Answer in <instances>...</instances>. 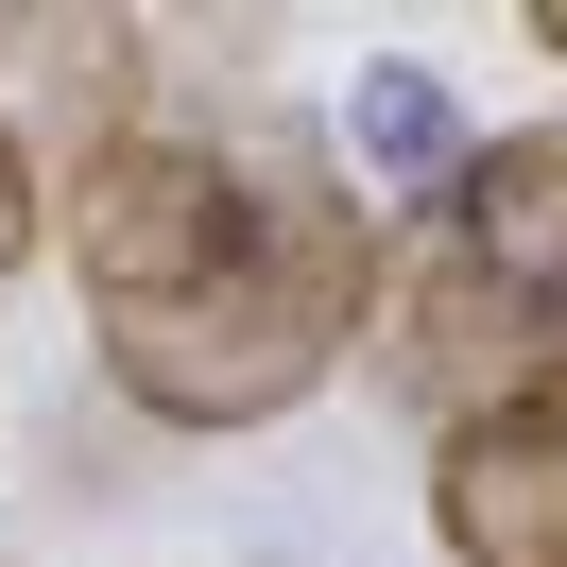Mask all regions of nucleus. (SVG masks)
<instances>
[{
  "mask_svg": "<svg viewBox=\"0 0 567 567\" xmlns=\"http://www.w3.org/2000/svg\"><path fill=\"white\" fill-rule=\"evenodd\" d=\"M447 258H464V276H498V292L567 344V121L482 138V173H464V207H447Z\"/></svg>",
  "mask_w": 567,
  "mask_h": 567,
  "instance_id": "nucleus-4",
  "label": "nucleus"
},
{
  "mask_svg": "<svg viewBox=\"0 0 567 567\" xmlns=\"http://www.w3.org/2000/svg\"><path fill=\"white\" fill-rule=\"evenodd\" d=\"M533 52H567V0H533Z\"/></svg>",
  "mask_w": 567,
  "mask_h": 567,
  "instance_id": "nucleus-7",
  "label": "nucleus"
},
{
  "mask_svg": "<svg viewBox=\"0 0 567 567\" xmlns=\"http://www.w3.org/2000/svg\"><path fill=\"white\" fill-rule=\"evenodd\" d=\"M430 533L447 567H567V379L498 395L430 447Z\"/></svg>",
  "mask_w": 567,
  "mask_h": 567,
  "instance_id": "nucleus-2",
  "label": "nucleus"
},
{
  "mask_svg": "<svg viewBox=\"0 0 567 567\" xmlns=\"http://www.w3.org/2000/svg\"><path fill=\"white\" fill-rule=\"evenodd\" d=\"M327 138H344L361 207H464V173H482V138H464L447 70H413V52H361L344 104H327Z\"/></svg>",
  "mask_w": 567,
  "mask_h": 567,
  "instance_id": "nucleus-5",
  "label": "nucleus"
},
{
  "mask_svg": "<svg viewBox=\"0 0 567 567\" xmlns=\"http://www.w3.org/2000/svg\"><path fill=\"white\" fill-rule=\"evenodd\" d=\"M35 224H52V189H35V155H18V121H0V276L35 258Z\"/></svg>",
  "mask_w": 567,
  "mask_h": 567,
  "instance_id": "nucleus-6",
  "label": "nucleus"
},
{
  "mask_svg": "<svg viewBox=\"0 0 567 567\" xmlns=\"http://www.w3.org/2000/svg\"><path fill=\"white\" fill-rule=\"evenodd\" d=\"M361 310H379V207H344V189H276L258 241L224 258L207 292L104 327V379L138 395L155 430H276L292 395L361 344Z\"/></svg>",
  "mask_w": 567,
  "mask_h": 567,
  "instance_id": "nucleus-1",
  "label": "nucleus"
},
{
  "mask_svg": "<svg viewBox=\"0 0 567 567\" xmlns=\"http://www.w3.org/2000/svg\"><path fill=\"white\" fill-rule=\"evenodd\" d=\"M533 379H567V344H550V327H533L498 276L430 258V276H413V310H395V395L430 413V447H447L464 413H498V395H533Z\"/></svg>",
  "mask_w": 567,
  "mask_h": 567,
  "instance_id": "nucleus-3",
  "label": "nucleus"
}]
</instances>
